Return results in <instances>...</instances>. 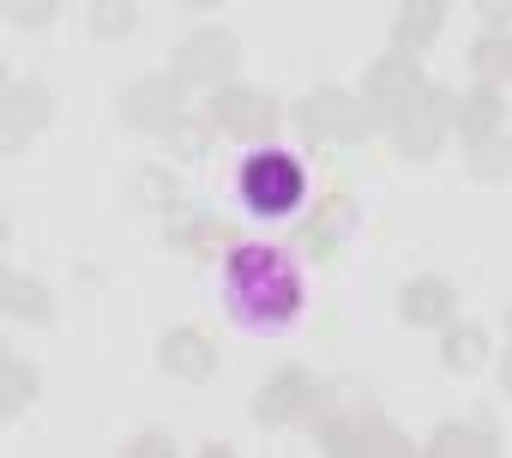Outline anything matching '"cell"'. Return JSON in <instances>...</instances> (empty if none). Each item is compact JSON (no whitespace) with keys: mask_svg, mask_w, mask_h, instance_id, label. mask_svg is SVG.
<instances>
[{"mask_svg":"<svg viewBox=\"0 0 512 458\" xmlns=\"http://www.w3.org/2000/svg\"><path fill=\"white\" fill-rule=\"evenodd\" d=\"M223 296L229 314L253 332H278L302 314V278L278 248H235L223 260Z\"/></svg>","mask_w":512,"mask_h":458,"instance_id":"6da1fadb","label":"cell"},{"mask_svg":"<svg viewBox=\"0 0 512 458\" xmlns=\"http://www.w3.org/2000/svg\"><path fill=\"white\" fill-rule=\"evenodd\" d=\"M302 193H308V175L284 151H253L241 163V199L253 217H290L302 205Z\"/></svg>","mask_w":512,"mask_h":458,"instance_id":"7a4b0ae2","label":"cell"},{"mask_svg":"<svg viewBox=\"0 0 512 458\" xmlns=\"http://www.w3.org/2000/svg\"><path fill=\"white\" fill-rule=\"evenodd\" d=\"M374 103L368 97H350V91H314L302 97L296 109V127L314 139V145H362L374 133Z\"/></svg>","mask_w":512,"mask_h":458,"instance_id":"3957f363","label":"cell"},{"mask_svg":"<svg viewBox=\"0 0 512 458\" xmlns=\"http://www.w3.org/2000/svg\"><path fill=\"white\" fill-rule=\"evenodd\" d=\"M121 121L133 133H175L187 121V79L157 73V79H133L121 91Z\"/></svg>","mask_w":512,"mask_h":458,"instance_id":"277c9868","label":"cell"},{"mask_svg":"<svg viewBox=\"0 0 512 458\" xmlns=\"http://www.w3.org/2000/svg\"><path fill=\"white\" fill-rule=\"evenodd\" d=\"M452 121H458V97H446L440 85H422L416 97H404V103L392 109V133H398V145H404L410 157H434Z\"/></svg>","mask_w":512,"mask_h":458,"instance_id":"5b68a950","label":"cell"},{"mask_svg":"<svg viewBox=\"0 0 512 458\" xmlns=\"http://www.w3.org/2000/svg\"><path fill=\"white\" fill-rule=\"evenodd\" d=\"M211 127L241 139V145H266L278 127H284V109L266 97V91H235V85H217L211 97Z\"/></svg>","mask_w":512,"mask_h":458,"instance_id":"8992f818","label":"cell"},{"mask_svg":"<svg viewBox=\"0 0 512 458\" xmlns=\"http://www.w3.org/2000/svg\"><path fill=\"white\" fill-rule=\"evenodd\" d=\"M314 428H320V452H332V458H362V452H386V458H398V452H410V440H404L392 422H380L374 410H356V416H320Z\"/></svg>","mask_w":512,"mask_h":458,"instance_id":"52a82bcc","label":"cell"},{"mask_svg":"<svg viewBox=\"0 0 512 458\" xmlns=\"http://www.w3.org/2000/svg\"><path fill=\"white\" fill-rule=\"evenodd\" d=\"M320 398H326V386H320L314 374L284 368V374H272V380L260 386V398H253V422H260V428H284V422H296V416H314Z\"/></svg>","mask_w":512,"mask_h":458,"instance_id":"ba28073f","label":"cell"},{"mask_svg":"<svg viewBox=\"0 0 512 458\" xmlns=\"http://www.w3.org/2000/svg\"><path fill=\"white\" fill-rule=\"evenodd\" d=\"M235 67H241V43L229 31H193L175 49V79L187 85H229Z\"/></svg>","mask_w":512,"mask_h":458,"instance_id":"9c48e42d","label":"cell"},{"mask_svg":"<svg viewBox=\"0 0 512 458\" xmlns=\"http://www.w3.org/2000/svg\"><path fill=\"white\" fill-rule=\"evenodd\" d=\"M55 121V97L43 85H7L0 91V151H25L43 127Z\"/></svg>","mask_w":512,"mask_h":458,"instance_id":"30bf717a","label":"cell"},{"mask_svg":"<svg viewBox=\"0 0 512 458\" xmlns=\"http://www.w3.org/2000/svg\"><path fill=\"white\" fill-rule=\"evenodd\" d=\"M157 368L175 374V380H211V374H217V344H211V332H199V326L163 332V338H157Z\"/></svg>","mask_w":512,"mask_h":458,"instance_id":"8fae6325","label":"cell"},{"mask_svg":"<svg viewBox=\"0 0 512 458\" xmlns=\"http://www.w3.org/2000/svg\"><path fill=\"white\" fill-rule=\"evenodd\" d=\"M398 314H404V326H452V314H458V290L446 284V278H410L404 290H398Z\"/></svg>","mask_w":512,"mask_h":458,"instance_id":"7c38bea8","label":"cell"},{"mask_svg":"<svg viewBox=\"0 0 512 458\" xmlns=\"http://www.w3.org/2000/svg\"><path fill=\"white\" fill-rule=\"evenodd\" d=\"M416 91H422V67L410 61V49L380 55V61L368 67V85H362V97H368L374 109H398V103L416 97Z\"/></svg>","mask_w":512,"mask_h":458,"instance_id":"4fadbf2b","label":"cell"},{"mask_svg":"<svg viewBox=\"0 0 512 458\" xmlns=\"http://www.w3.org/2000/svg\"><path fill=\"white\" fill-rule=\"evenodd\" d=\"M235 242V229L223 223V217H211V211H181V217H169V248L175 254H211V248H229Z\"/></svg>","mask_w":512,"mask_h":458,"instance_id":"5bb4252c","label":"cell"},{"mask_svg":"<svg viewBox=\"0 0 512 458\" xmlns=\"http://www.w3.org/2000/svg\"><path fill=\"white\" fill-rule=\"evenodd\" d=\"M0 308H7L13 320H25V326H49V320H55L49 284H37V278H25V272H0Z\"/></svg>","mask_w":512,"mask_h":458,"instance_id":"9a60e30c","label":"cell"},{"mask_svg":"<svg viewBox=\"0 0 512 458\" xmlns=\"http://www.w3.org/2000/svg\"><path fill=\"white\" fill-rule=\"evenodd\" d=\"M494 446H500L494 422H446V428H434V440L422 452H434V458H488Z\"/></svg>","mask_w":512,"mask_h":458,"instance_id":"2e32d148","label":"cell"},{"mask_svg":"<svg viewBox=\"0 0 512 458\" xmlns=\"http://www.w3.org/2000/svg\"><path fill=\"white\" fill-rule=\"evenodd\" d=\"M350 217H356V211H350V199H344V193H332V199H326V211H320V217H308V229H302L308 254L332 260V254H338V242L350 236Z\"/></svg>","mask_w":512,"mask_h":458,"instance_id":"e0dca14e","label":"cell"},{"mask_svg":"<svg viewBox=\"0 0 512 458\" xmlns=\"http://www.w3.org/2000/svg\"><path fill=\"white\" fill-rule=\"evenodd\" d=\"M446 25V0H404L398 13V49H428Z\"/></svg>","mask_w":512,"mask_h":458,"instance_id":"ac0fdd59","label":"cell"},{"mask_svg":"<svg viewBox=\"0 0 512 458\" xmlns=\"http://www.w3.org/2000/svg\"><path fill=\"white\" fill-rule=\"evenodd\" d=\"M440 362L452 368V374H476L482 362H488V332L482 326H446V338H440Z\"/></svg>","mask_w":512,"mask_h":458,"instance_id":"d6986e66","label":"cell"},{"mask_svg":"<svg viewBox=\"0 0 512 458\" xmlns=\"http://www.w3.org/2000/svg\"><path fill=\"white\" fill-rule=\"evenodd\" d=\"M31 398H37V368L25 356H0V416H25Z\"/></svg>","mask_w":512,"mask_h":458,"instance_id":"ffe728a7","label":"cell"},{"mask_svg":"<svg viewBox=\"0 0 512 458\" xmlns=\"http://www.w3.org/2000/svg\"><path fill=\"white\" fill-rule=\"evenodd\" d=\"M500 115H506V109H500V91L482 85V79H476L470 97H458V127H464L470 139H476V133H500Z\"/></svg>","mask_w":512,"mask_h":458,"instance_id":"44dd1931","label":"cell"},{"mask_svg":"<svg viewBox=\"0 0 512 458\" xmlns=\"http://www.w3.org/2000/svg\"><path fill=\"white\" fill-rule=\"evenodd\" d=\"M470 175L476 181H506L512 175V139L506 133H476L470 139Z\"/></svg>","mask_w":512,"mask_h":458,"instance_id":"7402d4cb","label":"cell"},{"mask_svg":"<svg viewBox=\"0 0 512 458\" xmlns=\"http://www.w3.org/2000/svg\"><path fill=\"white\" fill-rule=\"evenodd\" d=\"M470 67H476V79H482V85H500V79H512V37H506V31L482 37V43L470 49Z\"/></svg>","mask_w":512,"mask_h":458,"instance_id":"603a6c76","label":"cell"},{"mask_svg":"<svg viewBox=\"0 0 512 458\" xmlns=\"http://www.w3.org/2000/svg\"><path fill=\"white\" fill-rule=\"evenodd\" d=\"M133 199L151 205V211H175V205H181V181H175L169 169H139V175H133Z\"/></svg>","mask_w":512,"mask_h":458,"instance_id":"cb8c5ba5","label":"cell"},{"mask_svg":"<svg viewBox=\"0 0 512 458\" xmlns=\"http://www.w3.org/2000/svg\"><path fill=\"white\" fill-rule=\"evenodd\" d=\"M91 31H97L103 43L127 37V31H133V0H91Z\"/></svg>","mask_w":512,"mask_h":458,"instance_id":"d4e9b609","label":"cell"},{"mask_svg":"<svg viewBox=\"0 0 512 458\" xmlns=\"http://www.w3.org/2000/svg\"><path fill=\"white\" fill-rule=\"evenodd\" d=\"M55 7H61V0H0L7 25H19V31H43V25H55Z\"/></svg>","mask_w":512,"mask_h":458,"instance_id":"484cf974","label":"cell"},{"mask_svg":"<svg viewBox=\"0 0 512 458\" xmlns=\"http://www.w3.org/2000/svg\"><path fill=\"white\" fill-rule=\"evenodd\" d=\"M169 452H175V440H169V434H157V428L127 440V458H169Z\"/></svg>","mask_w":512,"mask_h":458,"instance_id":"4316f807","label":"cell"},{"mask_svg":"<svg viewBox=\"0 0 512 458\" xmlns=\"http://www.w3.org/2000/svg\"><path fill=\"white\" fill-rule=\"evenodd\" d=\"M169 139H175V151H181V157H199V151L211 145V133H205V127H193V121H181Z\"/></svg>","mask_w":512,"mask_h":458,"instance_id":"83f0119b","label":"cell"},{"mask_svg":"<svg viewBox=\"0 0 512 458\" xmlns=\"http://www.w3.org/2000/svg\"><path fill=\"white\" fill-rule=\"evenodd\" d=\"M476 13H482L488 31H506L512 25V0H476Z\"/></svg>","mask_w":512,"mask_h":458,"instance_id":"f1b7e54d","label":"cell"},{"mask_svg":"<svg viewBox=\"0 0 512 458\" xmlns=\"http://www.w3.org/2000/svg\"><path fill=\"white\" fill-rule=\"evenodd\" d=\"M500 386L512 392V350H506V362H500Z\"/></svg>","mask_w":512,"mask_h":458,"instance_id":"f546056e","label":"cell"},{"mask_svg":"<svg viewBox=\"0 0 512 458\" xmlns=\"http://www.w3.org/2000/svg\"><path fill=\"white\" fill-rule=\"evenodd\" d=\"M181 7H223V0H181Z\"/></svg>","mask_w":512,"mask_h":458,"instance_id":"4dcf8cb0","label":"cell"},{"mask_svg":"<svg viewBox=\"0 0 512 458\" xmlns=\"http://www.w3.org/2000/svg\"><path fill=\"white\" fill-rule=\"evenodd\" d=\"M506 332H512V308H506Z\"/></svg>","mask_w":512,"mask_h":458,"instance_id":"1f68e13d","label":"cell"}]
</instances>
